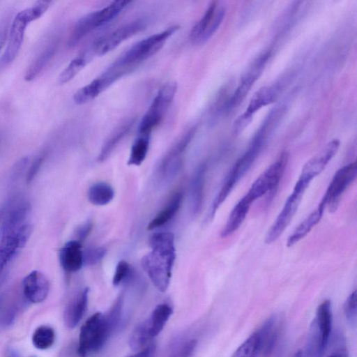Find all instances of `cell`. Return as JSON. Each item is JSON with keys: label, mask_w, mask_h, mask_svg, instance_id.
Returning a JSON list of instances; mask_svg holds the SVG:
<instances>
[{"label": "cell", "mask_w": 357, "mask_h": 357, "mask_svg": "<svg viewBox=\"0 0 357 357\" xmlns=\"http://www.w3.org/2000/svg\"><path fill=\"white\" fill-rule=\"evenodd\" d=\"M134 123V119H129L122 123L114 130L101 148L98 157L99 162L105 161L111 155L121 140L132 129Z\"/></svg>", "instance_id": "d4e9b609"}, {"label": "cell", "mask_w": 357, "mask_h": 357, "mask_svg": "<svg viewBox=\"0 0 357 357\" xmlns=\"http://www.w3.org/2000/svg\"><path fill=\"white\" fill-rule=\"evenodd\" d=\"M174 82L165 84L158 91L150 107L142 117L139 126V135H149L162 120L176 93Z\"/></svg>", "instance_id": "52a82bcc"}, {"label": "cell", "mask_w": 357, "mask_h": 357, "mask_svg": "<svg viewBox=\"0 0 357 357\" xmlns=\"http://www.w3.org/2000/svg\"><path fill=\"white\" fill-rule=\"evenodd\" d=\"M268 132L265 129L260 128L252 139L247 151L234 164L213 202L208 218H213L218 209L224 203L238 181L250 169L265 144Z\"/></svg>", "instance_id": "6da1fadb"}, {"label": "cell", "mask_w": 357, "mask_h": 357, "mask_svg": "<svg viewBox=\"0 0 357 357\" xmlns=\"http://www.w3.org/2000/svg\"><path fill=\"white\" fill-rule=\"evenodd\" d=\"M103 247H93L83 251L84 264L93 266L100 261L106 255Z\"/></svg>", "instance_id": "60d3db41"}, {"label": "cell", "mask_w": 357, "mask_h": 357, "mask_svg": "<svg viewBox=\"0 0 357 357\" xmlns=\"http://www.w3.org/2000/svg\"><path fill=\"white\" fill-rule=\"evenodd\" d=\"M105 314L100 312L91 315L82 326L77 347L79 357L98 351L113 333Z\"/></svg>", "instance_id": "277c9868"}, {"label": "cell", "mask_w": 357, "mask_h": 357, "mask_svg": "<svg viewBox=\"0 0 357 357\" xmlns=\"http://www.w3.org/2000/svg\"><path fill=\"white\" fill-rule=\"evenodd\" d=\"M357 294L356 291L352 292L345 301L343 310L345 317L351 325H355L357 314Z\"/></svg>", "instance_id": "ab89813d"}, {"label": "cell", "mask_w": 357, "mask_h": 357, "mask_svg": "<svg viewBox=\"0 0 357 357\" xmlns=\"http://www.w3.org/2000/svg\"><path fill=\"white\" fill-rule=\"evenodd\" d=\"M156 353V346L154 344H151L128 357H155Z\"/></svg>", "instance_id": "7dc6e473"}, {"label": "cell", "mask_w": 357, "mask_h": 357, "mask_svg": "<svg viewBox=\"0 0 357 357\" xmlns=\"http://www.w3.org/2000/svg\"><path fill=\"white\" fill-rule=\"evenodd\" d=\"M321 335L325 347H327L332 328V308L329 300H325L317 307L314 319Z\"/></svg>", "instance_id": "4316f807"}, {"label": "cell", "mask_w": 357, "mask_h": 357, "mask_svg": "<svg viewBox=\"0 0 357 357\" xmlns=\"http://www.w3.org/2000/svg\"><path fill=\"white\" fill-rule=\"evenodd\" d=\"M92 224L90 222H86L81 225L76 231L77 241L82 243L89 234L92 229Z\"/></svg>", "instance_id": "bcb514c9"}, {"label": "cell", "mask_w": 357, "mask_h": 357, "mask_svg": "<svg viewBox=\"0 0 357 357\" xmlns=\"http://www.w3.org/2000/svg\"><path fill=\"white\" fill-rule=\"evenodd\" d=\"M195 133V128L184 132L167 152L160 164V172L165 174L174 173L181 165V155L185 151Z\"/></svg>", "instance_id": "2e32d148"}, {"label": "cell", "mask_w": 357, "mask_h": 357, "mask_svg": "<svg viewBox=\"0 0 357 357\" xmlns=\"http://www.w3.org/2000/svg\"><path fill=\"white\" fill-rule=\"evenodd\" d=\"M59 261L63 269L68 273L79 271L84 265L81 242L77 240L68 241L59 251Z\"/></svg>", "instance_id": "ac0fdd59"}, {"label": "cell", "mask_w": 357, "mask_h": 357, "mask_svg": "<svg viewBox=\"0 0 357 357\" xmlns=\"http://www.w3.org/2000/svg\"><path fill=\"white\" fill-rule=\"evenodd\" d=\"M172 312V309L169 305L159 304L153 310L151 316L146 319L149 334L152 339L162 331Z\"/></svg>", "instance_id": "83f0119b"}, {"label": "cell", "mask_w": 357, "mask_h": 357, "mask_svg": "<svg viewBox=\"0 0 357 357\" xmlns=\"http://www.w3.org/2000/svg\"><path fill=\"white\" fill-rule=\"evenodd\" d=\"M309 183L298 178L291 195L287 199L281 211L265 236L264 241L271 244L277 241L294 217Z\"/></svg>", "instance_id": "5b68a950"}, {"label": "cell", "mask_w": 357, "mask_h": 357, "mask_svg": "<svg viewBox=\"0 0 357 357\" xmlns=\"http://www.w3.org/2000/svg\"><path fill=\"white\" fill-rule=\"evenodd\" d=\"M261 73L253 67H249L241 77V82L228 102L227 107L233 109L243 100Z\"/></svg>", "instance_id": "484cf974"}, {"label": "cell", "mask_w": 357, "mask_h": 357, "mask_svg": "<svg viewBox=\"0 0 357 357\" xmlns=\"http://www.w3.org/2000/svg\"><path fill=\"white\" fill-rule=\"evenodd\" d=\"M289 155L286 152L271 164L252 184L245 194L253 202L278 188L287 167Z\"/></svg>", "instance_id": "ba28073f"}, {"label": "cell", "mask_w": 357, "mask_h": 357, "mask_svg": "<svg viewBox=\"0 0 357 357\" xmlns=\"http://www.w3.org/2000/svg\"><path fill=\"white\" fill-rule=\"evenodd\" d=\"M130 271V267L129 264L125 260L120 261L116 265L113 276V284L115 286L119 285L128 276Z\"/></svg>", "instance_id": "b9f144b4"}, {"label": "cell", "mask_w": 357, "mask_h": 357, "mask_svg": "<svg viewBox=\"0 0 357 357\" xmlns=\"http://www.w3.org/2000/svg\"><path fill=\"white\" fill-rule=\"evenodd\" d=\"M98 77L78 89L73 95V101L77 105H83L96 98L104 91Z\"/></svg>", "instance_id": "d590c367"}, {"label": "cell", "mask_w": 357, "mask_h": 357, "mask_svg": "<svg viewBox=\"0 0 357 357\" xmlns=\"http://www.w3.org/2000/svg\"><path fill=\"white\" fill-rule=\"evenodd\" d=\"M276 86H265L260 88L251 98L246 110L239 116L233 124V133L241 134L250 123L253 115L261 108L273 102L278 96Z\"/></svg>", "instance_id": "4fadbf2b"}, {"label": "cell", "mask_w": 357, "mask_h": 357, "mask_svg": "<svg viewBox=\"0 0 357 357\" xmlns=\"http://www.w3.org/2000/svg\"><path fill=\"white\" fill-rule=\"evenodd\" d=\"M36 20L31 7L17 14L11 25L6 48L0 59V68L10 65L15 59L22 47L26 26Z\"/></svg>", "instance_id": "9c48e42d"}, {"label": "cell", "mask_w": 357, "mask_h": 357, "mask_svg": "<svg viewBox=\"0 0 357 357\" xmlns=\"http://www.w3.org/2000/svg\"><path fill=\"white\" fill-rule=\"evenodd\" d=\"M87 195L89 202L92 204L104 206L113 199L114 191L109 184L105 182H98L89 188Z\"/></svg>", "instance_id": "4dcf8cb0"}, {"label": "cell", "mask_w": 357, "mask_h": 357, "mask_svg": "<svg viewBox=\"0 0 357 357\" xmlns=\"http://www.w3.org/2000/svg\"><path fill=\"white\" fill-rule=\"evenodd\" d=\"M17 310L15 307L8 309L2 318V324L5 326H10L13 322Z\"/></svg>", "instance_id": "c3c4849f"}, {"label": "cell", "mask_w": 357, "mask_h": 357, "mask_svg": "<svg viewBox=\"0 0 357 357\" xmlns=\"http://www.w3.org/2000/svg\"><path fill=\"white\" fill-rule=\"evenodd\" d=\"M326 348L317 324L313 320L310 325L303 357H321Z\"/></svg>", "instance_id": "1f68e13d"}, {"label": "cell", "mask_w": 357, "mask_h": 357, "mask_svg": "<svg viewBox=\"0 0 357 357\" xmlns=\"http://www.w3.org/2000/svg\"><path fill=\"white\" fill-rule=\"evenodd\" d=\"M44 159L45 154L42 153L40 155H38L32 162L26 174L27 183L31 182L32 180L36 176V175L38 174V171L40 169V167L42 166Z\"/></svg>", "instance_id": "7bdbcfd3"}, {"label": "cell", "mask_w": 357, "mask_h": 357, "mask_svg": "<svg viewBox=\"0 0 357 357\" xmlns=\"http://www.w3.org/2000/svg\"><path fill=\"white\" fill-rule=\"evenodd\" d=\"M146 319L138 324L132 332L129 339V346L134 351L142 350L151 340Z\"/></svg>", "instance_id": "f35d334b"}, {"label": "cell", "mask_w": 357, "mask_h": 357, "mask_svg": "<svg viewBox=\"0 0 357 357\" xmlns=\"http://www.w3.org/2000/svg\"><path fill=\"white\" fill-rule=\"evenodd\" d=\"M32 233V226H22L6 235L1 236L0 243V273L8 264L17 255L28 241Z\"/></svg>", "instance_id": "5bb4252c"}, {"label": "cell", "mask_w": 357, "mask_h": 357, "mask_svg": "<svg viewBox=\"0 0 357 357\" xmlns=\"http://www.w3.org/2000/svg\"><path fill=\"white\" fill-rule=\"evenodd\" d=\"M57 50V43L54 41L43 49L27 68L24 79L31 82L36 79L48 65Z\"/></svg>", "instance_id": "cb8c5ba5"}, {"label": "cell", "mask_w": 357, "mask_h": 357, "mask_svg": "<svg viewBox=\"0 0 357 357\" xmlns=\"http://www.w3.org/2000/svg\"><path fill=\"white\" fill-rule=\"evenodd\" d=\"M357 176L356 162L349 163L340 168L334 174L321 201L331 213L339 206L341 197Z\"/></svg>", "instance_id": "8fae6325"}, {"label": "cell", "mask_w": 357, "mask_h": 357, "mask_svg": "<svg viewBox=\"0 0 357 357\" xmlns=\"http://www.w3.org/2000/svg\"><path fill=\"white\" fill-rule=\"evenodd\" d=\"M252 203L253 202L245 195L236 203L221 231L222 238H226L238 229L244 222Z\"/></svg>", "instance_id": "44dd1931"}, {"label": "cell", "mask_w": 357, "mask_h": 357, "mask_svg": "<svg viewBox=\"0 0 357 357\" xmlns=\"http://www.w3.org/2000/svg\"><path fill=\"white\" fill-rule=\"evenodd\" d=\"M340 146L337 139L330 141L318 153L310 158L303 167L298 178L311 183L326 168L335 155Z\"/></svg>", "instance_id": "9a60e30c"}, {"label": "cell", "mask_w": 357, "mask_h": 357, "mask_svg": "<svg viewBox=\"0 0 357 357\" xmlns=\"http://www.w3.org/2000/svg\"><path fill=\"white\" fill-rule=\"evenodd\" d=\"M262 344L258 331L250 335L233 353L231 357H258Z\"/></svg>", "instance_id": "d6a6232c"}, {"label": "cell", "mask_w": 357, "mask_h": 357, "mask_svg": "<svg viewBox=\"0 0 357 357\" xmlns=\"http://www.w3.org/2000/svg\"><path fill=\"white\" fill-rule=\"evenodd\" d=\"M22 290L24 297L29 301L33 303H41L47 297L50 282L43 273L34 270L24 278Z\"/></svg>", "instance_id": "e0dca14e"}, {"label": "cell", "mask_w": 357, "mask_h": 357, "mask_svg": "<svg viewBox=\"0 0 357 357\" xmlns=\"http://www.w3.org/2000/svg\"><path fill=\"white\" fill-rule=\"evenodd\" d=\"M6 357H20V355L17 351L10 347L7 350Z\"/></svg>", "instance_id": "681fc988"}, {"label": "cell", "mask_w": 357, "mask_h": 357, "mask_svg": "<svg viewBox=\"0 0 357 357\" xmlns=\"http://www.w3.org/2000/svg\"><path fill=\"white\" fill-rule=\"evenodd\" d=\"M1 37H0V50H1Z\"/></svg>", "instance_id": "f5cc1de1"}, {"label": "cell", "mask_w": 357, "mask_h": 357, "mask_svg": "<svg viewBox=\"0 0 357 357\" xmlns=\"http://www.w3.org/2000/svg\"><path fill=\"white\" fill-rule=\"evenodd\" d=\"M151 250L176 254L174 235L171 232H160L153 234L149 241Z\"/></svg>", "instance_id": "74e56055"}, {"label": "cell", "mask_w": 357, "mask_h": 357, "mask_svg": "<svg viewBox=\"0 0 357 357\" xmlns=\"http://www.w3.org/2000/svg\"><path fill=\"white\" fill-rule=\"evenodd\" d=\"M182 198L183 195L181 192L175 193L166 206L149 223L147 229L151 230L158 228L171 220L178 212L182 202Z\"/></svg>", "instance_id": "f1b7e54d"}, {"label": "cell", "mask_w": 357, "mask_h": 357, "mask_svg": "<svg viewBox=\"0 0 357 357\" xmlns=\"http://www.w3.org/2000/svg\"><path fill=\"white\" fill-rule=\"evenodd\" d=\"M145 26L142 20L127 23L113 31L102 36L93 43L91 47L93 54L102 56L112 51L123 41L135 36Z\"/></svg>", "instance_id": "7c38bea8"}, {"label": "cell", "mask_w": 357, "mask_h": 357, "mask_svg": "<svg viewBox=\"0 0 357 357\" xmlns=\"http://www.w3.org/2000/svg\"><path fill=\"white\" fill-rule=\"evenodd\" d=\"M31 210L30 203L27 201H21L15 203L13 201L8 211L4 216L1 227V236L14 231L24 223Z\"/></svg>", "instance_id": "d6986e66"}, {"label": "cell", "mask_w": 357, "mask_h": 357, "mask_svg": "<svg viewBox=\"0 0 357 357\" xmlns=\"http://www.w3.org/2000/svg\"><path fill=\"white\" fill-rule=\"evenodd\" d=\"M206 170V165L205 163L202 164L195 171L192 177L190 197L191 209L193 214L198 213L203 204Z\"/></svg>", "instance_id": "603a6c76"}, {"label": "cell", "mask_w": 357, "mask_h": 357, "mask_svg": "<svg viewBox=\"0 0 357 357\" xmlns=\"http://www.w3.org/2000/svg\"><path fill=\"white\" fill-rule=\"evenodd\" d=\"M89 292V288H84L66 306L63 320L68 328H75L83 317L87 309Z\"/></svg>", "instance_id": "ffe728a7"}, {"label": "cell", "mask_w": 357, "mask_h": 357, "mask_svg": "<svg viewBox=\"0 0 357 357\" xmlns=\"http://www.w3.org/2000/svg\"><path fill=\"white\" fill-rule=\"evenodd\" d=\"M178 29V25H174L161 32L138 41L114 62L132 72L142 61L160 50L168 38Z\"/></svg>", "instance_id": "7a4b0ae2"}, {"label": "cell", "mask_w": 357, "mask_h": 357, "mask_svg": "<svg viewBox=\"0 0 357 357\" xmlns=\"http://www.w3.org/2000/svg\"><path fill=\"white\" fill-rule=\"evenodd\" d=\"M176 254L151 250L142 259V266L155 287L165 291L169 284Z\"/></svg>", "instance_id": "8992f818"}, {"label": "cell", "mask_w": 357, "mask_h": 357, "mask_svg": "<svg viewBox=\"0 0 357 357\" xmlns=\"http://www.w3.org/2000/svg\"><path fill=\"white\" fill-rule=\"evenodd\" d=\"M226 13V8L219 1L210 3L204 14L195 24L190 33V39L194 44L206 43L218 30Z\"/></svg>", "instance_id": "30bf717a"}, {"label": "cell", "mask_w": 357, "mask_h": 357, "mask_svg": "<svg viewBox=\"0 0 357 357\" xmlns=\"http://www.w3.org/2000/svg\"><path fill=\"white\" fill-rule=\"evenodd\" d=\"M130 3V1H114L100 10L82 17L70 33L68 46L75 47L89 33L114 19Z\"/></svg>", "instance_id": "3957f363"}, {"label": "cell", "mask_w": 357, "mask_h": 357, "mask_svg": "<svg viewBox=\"0 0 357 357\" xmlns=\"http://www.w3.org/2000/svg\"><path fill=\"white\" fill-rule=\"evenodd\" d=\"M327 357H347V356L344 351H341L339 352L336 351L335 353H333Z\"/></svg>", "instance_id": "f907efd6"}, {"label": "cell", "mask_w": 357, "mask_h": 357, "mask_svg": "<svg viewBox=\"0 0 357 357\" xmlns=\"http://www.w3.org/2000/svg\"><path fill=\"white\" fill-rule=\"evenodd\" d=\"M293 357H303V352L301 350L297 351Z\"/></svg>", "instance_id": "816d5d0a"}, {"label": "cell", "mask_w": 357, "mask_h": 357, "mask_svg": "<svg viewBox=\"0 0 357 357\" xmlns=\"http://www.w3.org/2000/svg\"><path fill=\"white\" fill-rule=\"evenodd\" d=\"M29 164V158L24 157L19 160L13 166L12 169L11 178L13 180H16L20 178L22 174L26 169L27 165Z\"/></svg>", "instance_id": "f6af8a7d"}, {"label": "cell", "mask_w": 357, "mask_h": 357, "mask_svg": "<svg viewBox=\"0 0 357 357\" xmlns=\"http://www.w3.org/2000/svg\"><path fill=\"white\" fill-rule=\"evenodd\" d=\"M89 60L88 52H83L74 58L59 75V84H64L73 79L84 68Z\"/></svg>", "instance_id": "e575fe53"}, {"label": "cell", "mask_w": 357, "mask_h": 357, "mask_svg": "<svg viewBox=\"0 0 357 357\" xmlns=\"http://www.w3.org/2000/svg\"><path fill=\"white\" fill-rule=\"evenodd\" d=\"M150 135H139L132 145L128 165H140L145 160L149 148Z\"/></svg>", "instance_id": "836d02e7"}, {"label": "cell", "mask_w": 357, "mask_h": 357, "mask_svg": "<svg viewBox=\"0 0 357 357\" xmlns=\"http://www.w3.org/2000/svg\"><path fill=\"white\" fill-rule=\"evenodd\" d=\"M55 338L54 330L49 326L42 325L38 326L33 333L31 341L36 349L45 350L54 344Z\"/></svg>", "instance_id": "8d00e7d4"}, {"label": "cell", "mask_w": 357, "mask_h": 357, "mask_svg": "<svg viewBox=\"0 0 357 357\" xmlns=\"http://www.w3.org/2000/svg\"><path fill=\"white\" fill-rule=\"evenodd\" d=\"M278 317L273 315L269 317L257 330L260 334L262 344L261 353L269 354L277 341L278 333Z\"/></svg>", "instance_id": "f546056e"}, {"label": "cell", "mask_w": 357, "mask_h": 357, "mask_svg": "<svg viewBox=\"0 0 357 357\" xmlns=\"http://www.w3.org/2000/svg\"><path fill=\"white\" fill-rule=\"evenodd\" d=\"M197 340H191L185 343L171 357H190L196 347Z\"/></svg>", "instance_id": "ee69618b"}, {"label": "cell", "mask_w": 357, "mask_h": 357, "mask_svg": "<svg viewBox=\"0 0 357 357\" xmlns=\"http://www.w3.org/2000/svg\"><path fill=\"white\" fill-rule=\"evenodd\" d=\"M326 206L320 201L317 208L310 213L294 230L288 237L287 246L290 248L303 239L320 222Z\"/></svg>", "instance_id": "7402d4cb"}]
</instances>
